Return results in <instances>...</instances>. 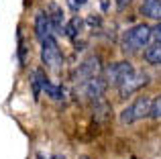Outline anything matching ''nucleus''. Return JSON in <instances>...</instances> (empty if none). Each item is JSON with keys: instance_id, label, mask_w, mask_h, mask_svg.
Listing matches in <instances>:
<instances>
[{"instance_id": "1", "label": "nucleus", "mask_w": 161, "mask_h": 159, "mask_svg": "<svg viewBox=\"0 0 161 159\" xmlns=\"http://www.w3.org/2000/svg\"><path fill=\"white\" fill-rule=\"evenodd\" d=\"M149 41H151V27H147V25H135L122 37V49L129 53H137L143 47H147Z\"/></svg>"}, {"instance_id": "2", "label": "nucleus", "mask_w": 161, "mask_h": 159, "mask_svg": "<svg viewBox=\"0 0 161 159\" xmlns=\"http://www.w3.org/2000/svg\"><path fill=\"white\" fill-rule=\"evenodd\" d=\"M151 108H153V98H149V96H139L133 104H129V106L120 112V123L122 124H133L141 118H147V116H151Z\"/></svg>"}, {"instance_id": "3", "label": "nucleus", "mask_w": 161, "mask_h": 159, "mask_svg": "<svg viewBox=\"0 0 161 159\" xmlns=\"http://www.w3.org/2000/svg\"><path fill=\"white\" fill-rule=\"evenodd\" d=\"M31 86H33L35 98H39L41 92H45L51 100H63L65 98V90H63L61 86H55V84L49 82L47 76L43 74V69H35V72L31 74Z\"/></svg>"}, {"instance_id": "4", "label": "nucleus", "mask_w": 161, "mask_h": 159, "mask_svg": "<svg viewBox=\"0 0 161 159\" xmlns=\"http://www.w3.org/2000/svg\"><path fill=\"white\" fill-rule=\"evenodd\" d=\"M41 61L51 72H59L63 68V53L59 49L55 37H49V39H45L41 43Z\"/></svg>"}, {"instance_id": "5", "label": "nucleus", "mask_w": 161, "mask_h": 159, "mask_svg": "<svg viewBox=\"0 0 161 159\" xmlns=\"http://www.w3.org/2000/svg\"><path fill=\"white\" fill-rule=\"evenodd\" d=\"M100 72H102L100 59H98L96 55H90V57H86V59H84L82 63L75 68V72H74V80L82 84V82H86V80H90V78L100 76Z\"/></svg>"}, {"instance_id": "6", "label": "nucleus", "mask_w": 161, "mask_h": 159, "mask_svg": "<svg viewBox=\"0 0 161 159\" xmlns=\"http://www.w3.org/2000/svg\"><path fill=\"white\" fill-rule=\"evenodd\" d=\"M108 88V80H104L102 76H96V78H90L86 82H82V94L90 100H102L104 92Z\"/></svg>"}, {"instance_id": "7", "label": "nucleus", "mask_w": 161, "mask_h": 159, "mask_svg": "<svg viewBox=\"0 0 161 159\" xmlns=\"http://www.w3.org/2000/svg\"><path fill=\"white\" fill-rule=\"evenodd\" d=\"M133 72H135L133 63H129V61H116V63H112L106 69V80H108V84H114L118 88Z\"/></svg>"}, {"instance_id": "8", "label": "nucleus", "mask_w": 161, "mask_h": 159, "mask_svg": "<svg viewBox=\"0 0 161 159\" xmlns=\"http://www.w3.org/2000/svg\"><path fill=\"white\" fill-rule=\"evenodd\" d=\"M147 82H149V76H147V74H143V72H137V69H135V72L130 74V76L126 78L125 82L120 84V86H118V94H120V96H130L133 92H137L139 88L145 86Z\"/></svg>"}, {"instance_id": "9", "label": "nucleus", "mask_w": 161, "mask_h": 159, "mask_svg": "<svg viewBox=\"0 0 161 159\" xmlns=\"http://www.w3.org/2000/svg\"><path fill=\"white\" fill-rule=\"evenodd\" d=\"M35 35L41 43H43L45 39H49V37H55L53 25H51V20H49L47 12H39V14L35 16Z\"/></svg>"}, {"instance_id": "10", "label": "nucleus", "mask_w": 161, "mask_h": 159, "mask_svg": "<svg viewBox=\"0 0 161 159\" xmlns=\"http://www.w3.org/2000/svg\"><path fill=\"white\" fill-rule=\"evenodd\" d=\"M47 16L53 25V31L55 33H65V20H63V12L57 4H49V10H47Z\"/></svg>"}, {"instance_id": "11", "label": "nucleus", "mask_w": 161, "mask_h": 159, "mask_svg": "<svg viewBox=\"0 0 161 159\" xmlns=\"http://www.w3.org/2000/svg\"><path fill=\"white\" fill-rule=\"evenodd\" d=\"M141 14H145L147 19L161 20V0H145L141 6Z\"/></svg>"}, {"instance_id": "12", "label": "nucleus", "mask_w": 161, "mask_h": 159, "mask_svg": "<svg viewBox=\"0 0 161 159\" xmlns=\"http://www.w3.org/2000/svg\"><path fill=\"white\" fill-rule=\"evenodd\" d=\"M82 31H84V20L78 19V16H74V19H71L69 23L65 25V35L69 37L74 43H78V39H80V35H82Z\"/></svg>"}, {"instance_id": "13", "label": "nucleus", "mask_w": 161, "mask_h": 159, "mask_svg": "<svg viewBox=\"0 0 161 159\" xmlns=\"http://www.w3.org/2000/svg\"><path fill=\"white\" fill-rule=\"evenodd\" d=\"M145 59L153 65L161 63V43H149L145 49Z\"/></svg>"}, {"instance_id": "14", "label": "nucleus", "mask_w": 161, "mask_h": 159, "mask_svg": "<svg viewBox=\"0 0 161 159\" xmlns=\"http://www.w3.org/2000/svg\"><path fill=\"white\" fill-rule=\"evenodd\" d=\"M151 118H161V96L153 100V108H151Z\"/></svg>"}, {"instance_id": "15", "label": "nucleus", "mask_w": 161, "mask_h": 159, "mask_svg": "<svg viewBox=\"0 0 161 159\" xmlns=\"http://www.w3.org/2000/svg\"><path fill=\"white\" fill-rule=\"evenodd\" d=\"M149 43H161V23L155 29H151V41Z\"/></svg>"}, {"instance_id": "16", "label": "nucleus", "mask_w": 161, "mask_h": 159, "mask_svg": "<svg viewBox=\"0 0 161 159\" xmlns=\"http://www.w3.org/2000/svg\"><path fill=\"white\" fill-rule=\"evenodd\" d=\"M86 2H88V0H67V4H69L71 10H78V8H82Z\"/></svg>"}, {"instance_id": "17", "label": "nucleus", "mask_w": 161, "mask_h": 159, "mask_svg": "<svg viewBox=\"0 0 161 159\" xmlns=\"http://www.w3.org/2000/svg\"><path fill=\"white\" fill-rule=\"evenodd\" d=\"M116 2H118V8H120V10H122V8H125L126 4L130 2V0H116Z\"/></svg>"}, {"instance_id": "18", "label": "nucleus", "mask_w": 161, "mask_h": 159, "mask_svg": "<svg viewBox=\"0 0 161 159\" xmlns=\"http://www.w3.org/2000/svg\"><path fill=\"white\" fill-rule=\"evenodd\" d=\"M39 159H43V157H39ZM53 159H63V157H53Z\"/></svg>"}]
</instances>
